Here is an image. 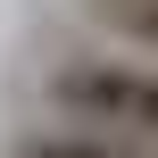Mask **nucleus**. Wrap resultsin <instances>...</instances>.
Returning <instances> with one entry per match:
<instances>
[{
	"label": "nucleus",
	"instance_id": "nucleus-1",
	"mask_svg": "<svg viewBox=\"0 0 158 158\" xmlns=\"http://www.w3.org/2000/svg\"><path fill=\"white\" fill-rule=\"evenodd\" d=\"M50 108L100 133H150L158 142V67L142 50H92V58H58L50 67Z\"/></svg>",
	"mask_w": 158,
	"mask_h": 158
},
{
	"label": "nucleus",
	"instance_id": "nucleus-3",
	"mask_svg": "<svg viewBox=\"0 0 158 158\" xmlns=\"http://www.w3.org/2000/svg\"><path fill=\"white\" fill-rule=\"evenodd\" d=\"M83 17H92L100 33H117L125 50L158 58V0H83Z\"/></svg>",
	"mask_w": 158,
	"mask_h": 158
},
{
	"label": "nucleus",
	"instance_id": "nucleus-2",
	"mask_svg": "<svg viewBox=\"0 0 158 158\" xmlns=\"http://www.w3.org/2000/svg\"><path fill=\"white\" fill-rule=\"evenodd\" d=\"M125 150V133H100V125H75V117H58V125H33L17 158H117Z\"/></svg>",
	"mask_w": 158,
	"mask_h": 158
}]
</instances>
